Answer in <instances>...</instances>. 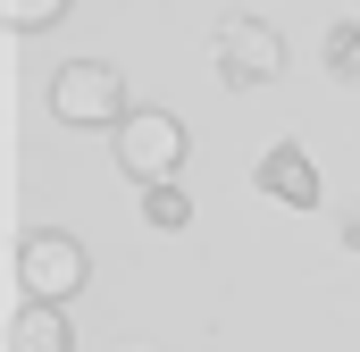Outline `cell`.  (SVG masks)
Here are the masks:
<instances>
[{
  "label": "cell",
  "instance_id": "1",
  "mask_svg": "<svg viewBox=\"0 0 360 352\" xmlns=\"http://www.w3.org/2000/svg\"><path fill=\"white\" fill-rule=\"evenodd\" d=\"M109 143H117V176H134V184H176V168H184V118L176 109H126L109 126Z\"/></svg>",
  "mask_w": 360,
  "mask_h": 352
},
{
  "label": "cell",
  "instance_id": "2",
  "mask_svg": "<svg viewBox=\"0 0 360 352\" xmlns=\"http://www.w3.org/2000/svg\"><path fill=\"white\" fill-rule=\"evenodd\" d=\"M84 244L68 235V227H34V235H17V294L25 302H76L84 294Z\"/></svg>",
  "mask_w": 360,
  "mask_h": 352
},
{
  "label": "cell",
  "instance_id": "3",
  "mask_svg": "<svg viewBox=\"0 0 360 352\" xmlns=\"http://www.w3.org/2000/svg\"><path fill=\"white\" fill-rule=\"evenodd\" d=\"M51 118L59 126H117L134 101H126V76L109 68V59H68V68H51Z\"/></svg>",
  "mask_w": 360,
  "mask_h": 352
},
{
  "label": "cell",
  "instance_id": "4",
  "mask_svg": "<svg viewBox=\"0 0 360 352\" xmlns=\"http://www.w3.org/2000/svg\"><path fill=\"white\" fill-rule=\"evenodd\" d=\"M285 76V34H276L269 17H218V84L252 92V84H276Z\"/></svg>",
  "mask_w": 360,
  "mask_h": 352
},
{
  "label": "cell",
  "instance_id": "5",
  "mask_svg": "<svg viewBox=\"0 0 360 352\" xmlns=\"http://www.w3.org/2000/svg\"><path fill=\"white\" fill-rule=\"evenodd\" d=\"M260 193L285 201V210H319V168H310V151H302V143H269V151H260Z\"/></svg>",
  "mask_w": 360,
  "mask_h": 352
},
{
  "label": "cell",
  "instance_id": "6",
  "mask_svg": "<svg viewBox=\"0 0 360 352\" xmlns=\"http://www.w3.org/2000/svg\"><path fill=\"white\" fill-rule=\"evenodd\" d=\"M8 352H76L68 302H25V310H8Z\"/></svg>",
  "mask_w": 360,
  "mask_h": 352
},
{
  "label": "cell",
  "instance_id": "7",
  "mask_svg": "<svg viewBox=\"0 0 360 352\" xmlns=\"http://www.w3.org/2000/svg\"><path fill=\"white\" fill-rule=\"evenodd\" d=\"M327 68H335L344 84H360V17H344V25H327Z\"/></svg>",
  "mask_w": 360,
  "mask_h": 352
},
{
  "label": "cell",
  "instance_id": "8",
  "mask_svg": "<svg viewBox=\"0 0 360 352\" xmlns=\"http://www.w3.org/2000/svg\"><path fill=\"white\" fill-rule=\"evenodd\" d=\"M143 218H151V227H184V218H193L184 184H143Z\"/></svg>",
  "mask_w": 360,
  "mask_h": 352
},
{
  "label": "cell",
  "instance_id": "9",
  "mask_svg": "<svg viewBox=\"0 0 360 352\" xmlns=\"http://www.w3.org/2000/svg\"><path fill=\"white\" fill-rule=\"evenodd\" d=\"M0 17H8L17 34H42V25H59V17H68V0H0Z\"/></svg>",
  "mask_w": 360,
  "mask_h": 352
}]
</instances>
